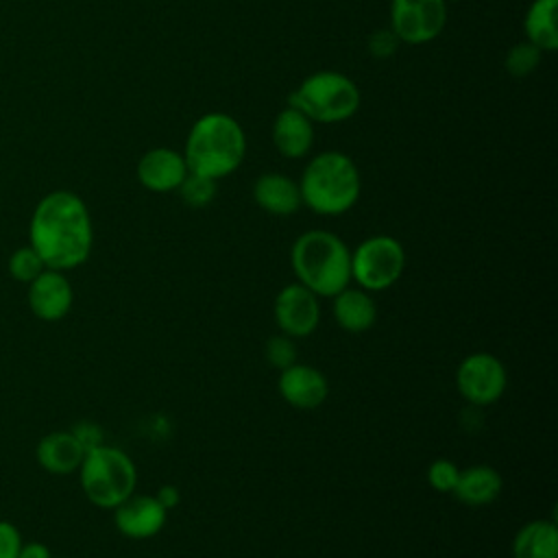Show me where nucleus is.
<instances>
[{"label":"nucleus","mask_w":558,"mask_h":558,"mask_svg":"<svg viewBox=\"0 0 558 558\" xmlns=\"http://www.w3.org/2000/svg\"><path fill=\"white\" fill-rule=\"evenodd\" d=\"M333 305V318L340 329L349 333H362L368 331L377 320V305L371 292L362 288L347 286L336 296H331Z\"/></svg>","instance_id":"obj_17"},{"label":"nucleus","mask_w":558,"mask_h":558,"mask_svg":"<svg viewBox=\"0 0 558 558\" xmlns=\"http://www.w3.org/2000/svg\"><path fill=\"white\" fill-rule=\"evenodd\" d=\"M314 142V124L307 116H303L294 107H286L272 122V144L275 148L288 157L299 159L305 157Z\"/></svg>","instance_id":"obj_16"},{"label":"nucleus","mask_w":558,"mask_h":558,"mask_svg":"<svg viewBox=\"0 0 558 558\" xmlns=\"http://www.w3.org/2000/svg\"><path fill=\"white\" fill-rule=\"evenodd\" d=\"M28 244L46 268L65 272L85 264L94 246V225L85 201L70 190L44 194L28 220Z\"/></svg>","instance_id":"obj_1"},{"label":"nucleus","mask_w":558,"mask_h":558,"mask_svg":"<svg viewBox=\"0 0 558 558\" xmlns=\"http://www.w3.org/2000/svg\"><path fill=\"white\" fill-rule=\"evenodd\" d=\"M264 355H266L268 364H270L272 368H277V371H283V368H288L290 364L299 362V360H296L299 349H296V344H294V338H290V336H286V333H281V331L268 338V342H266V347H264Z\"/></svg>","instance_id":"obj_24"},{"label":"nucleus","mask_w":558,"mask_h":558,"mask_svg":"<svg viewBox=\"0 0 558 558\" xmlns=\"http://www.w3.org/2000/svg\"><path fill=\"white\" fill-rule=\"evenodd\" d=\"M26 301L33 312L44 323H57L68 316L74 303V290L65 272L46 268L26 288Z\"/></svg>","instance_id":"obj_12"},{"label":"nucleus","mask_w":558,"mask_h":558,"mask_svg":"<svg viewBox=\"0 0 558 558\" xmlns=\"http://www.w3.org/2000/svg\"><path fill=\"white\" fill-rule=\"evenodd\" d=\"M460 475V466L449 460V458H436L429 462L427 466V484L436 490V493H453L456 482Z\"/></svg>","instance_id":"obj_25"},{"label":"nucleus","mask_w":558,"mask_h":558,"mask_svg":"<svg viewBox=\"0 0 558 558\" xmlns=\"http://www.w3.org/2000/svg\"><path fill=\"white\" fill-rule=\"evenodd\" d=\"M85 447L74 436L72 429H57L46 434L35 447L37 464L52 475L74 473L85 456Z\"/></svg>","instance_id":"obj_15"},{"label":"nucleus","mask_w":558,"mask_h":558,"mask_svg":"<svg viewBox=\"0 0 558 558\" xmlns=\"http://www.w3.org/2000/svg\"><path fill=\"white\" fill-rule=\"evenodd\" d=\"M244 155V129L235 118L220 111L205 113L192 124L183 150L187 170L214 181L235 172Z\"/></svg>","instance_id":"obj_3"},{"label":"nucleus","mask_w":558,"mask_h":558,"mask_svg":"<svg viewBox=\"0 0 558 558\" xmlns=\"http://www.w3.org/2000/svg\"><path fill=\"white\" fill-rule=\"evenodd\" d=\"M179 194H181L185 205H190V207H205L216 196V181L207 179V177H201V174L187 172V177L179 185Z\"/></svg>","instance_id":"obj_23"},{"label":"nucleus","mask_w":558,"mask_h":558,"mask_svg":"<svg viewBox=\"0 0 558 558\" xmlns=\"http://www.w3.org/2000/svg\"><path fill=\"white\" fill-rule=\"evenodd\" d=\"M155 497H157V501L170 512L172 508H177L179 506V501H181V493H179V488L174 486V484H163V486H159V490L155 493Z\"/></svg>","instance_id":"obj_30"},{"label":"nucleus","mask_w":558,"mask_h":558,"mask_svg":"<svg viewBox=\"0 0 558 558\" xmlns=\"http://www.w3.org/2000/svg\"><path fill=\"white\" fill-rule=\"evenodd\" d=\"M360 190L357 166L340 150L312 157L299 181L301 203L318 216H340L349 211L357 203Z\"/></svg>","instance_id":"obj_4"},{"label":"nucleus","mask_w":558,"mask_h":558,"mask_svg":"<svg viewBox=\"0 0 558 558\" xmlns=\"http://www.w3.org/2000/svg\"><path fill=\"white\" fill-rule=\"evenodd\" d=\"M187 172L190 170L183 153H177L172 148H153L144 153L137 161V181L150 192L179 190Z\"/></svg>","instance_id":"obj_14"},{"label":"nucleus","mask_w":558,"mask_h":558,"mask_svg":"<svg viewBox=\"0 0 558 558\" xmlns=\"http://www.w3.org/2000/svg\"><path fill=\"white\" fill-rule=\"evenodd\" d=\"M501 488L504 477L495 466L471 464L466 469H460L451 495H456V499L466 506H488L501 495Z\"/></svg>","instance_id":"obj_19"},{"label":"nucleus","mask_w":558,"mask_h":558,"mask_svg":"<svg viewBox=\"0 0 558 558\" xmlns=\"http://www.w3.org/2000/svg\"><path fill=\"white\" fill-rule=\"evenodd\" d=\"M78 471V484L89 504L113 510L135 493L137 466L131 456L113 445H96L85 451Z\"/></svg>","instance_id":"obj_5"},{"label":"nucleus","mask_w":558,"mask_h":558,"mask_svg":"<svg viewBox=\"0 0 558 558\" xmlns=\"http://www.w3.org/2000/svg\"><path fill=\"white\" fill-rule=\"evenodd\" d=\"M506 386V366L497 355L488 351L469 353L456 368V388L471 405H493L504 397Z\"/></svg>","instance_id":"obj_8"},{"label":"nucleus","mask_w":558,"mask_h":558,"mask_svg":"<svg viewBox=\"0 0 558 558\" xmlns=\"http://www.w3.org/2000/svg\"><path fill=\"white\" fill-rule=\"evenodd\" d=\"M22 547V536H20V530L0 519V558H17V551Z\"/></svg>","instance_id":"obj_27"},{"label":"nucleus","mask_w":558,"mask_h":558,"mask_svg":"<svg viewBox=\"0 0 558 558\" xmlns=\"http://www.w3.org/2000/svg\"><path fill=\"white\" fill-rule=\"evenodd\" d=\"M253 198L272 216H292L303 205L299 183L279 172L262 174L253 185Z\"/></svg>","instance_id":"obj_18"},{"label":"nucleus","mask_w":558,"mask_h":558,"mask_svg":"<svg viewBox=\"0 0 558 558\" xmlns=\"http://www.w3.org/2000/svg\"><path fill=\"white\" fill-rule=\"evenodd\" d=\"M7 268H9V275H11L15 281L26 283V286H28L39 272L46 270L41 257L37 255V251H35L31 244L15 248V251L11 253V257H9Z\"/></svg>","instance_id":"obj_22"},{"label":"nucleus","mask_w":558,"mask_h":558,"mask_svg":"<svg viewBox=\"0 0 558 558\" xmlns=\"http://www.w3.org/2000/svg\"><path fill=\"white\" fill-rule=\"evenodd\" d=\"M288 107L299 109L312 122H342L360 107L357 85L331 70L310 74L288 98Z\"/></svg>","instance_id":"obj_6"},{"label":"nucleus","mask_w":558,"mask_h":558,"mask_svg":"<svg viewBox=\"0 0 558 558\" xmlns=\"http://www.w3.org/2000/svg\"><path fill=\"white\" fill-rule=\"evenodd\" d=\"M168 521V510L155 495L133 493L120 506L113 508L116 530L131 541H146L157 536Z\"/></svg>","instance_id":"obj_11"},{"label":"nucleus","mask_w":558,"mask_h":558,"mask_svg":"<svg viewBox=\"0 0 558 558\" xmlns=\"http://www.w3.org/2000/svg\"><path fill=\"white\" fill-rule=\"evenodd\" d=\"M275 325L281 333L301 340L316 331L320 323V303L314 292H310L299 281L283 286L272 303Z\"/></svg>","instance_id":"obj_10"},{"label":"nucleus","mask_w":558,"mask_h":558,"mask_svg":"<svg viewBox=\"0 0 558 558\" xmlns=\"http://www.w3.org/2000/svg\"><path fill=\"white\" fill-rule=\"evenodd\" d=\"M279 397L294 410H316L329 397V381L323 371L312 364L294 362L279 371Z\"/></svg>","instance_id":"obj_13"},{"label":"nucleus","mask_w":558,"mask_h":558,"mask_svg":"<svg viewBox=\"0 0 558 558\" xmlns=\"http://www.w3.org/2000/svg\"><path fill=\"white\" fill-rule=\"evenodd\" d=\"M556 7L558 0H534L523 17V31L527 35V41L534 44L541 52H551L558 48Z\"/></svg>","instance_id":"obj_21"},{"label":"nucleus","mask_w":558,"mask_h":558,"mask_svg":"<svg viewBox=\"0 0 558 558\" xmlns=\"http://www.w3.org/2000/svg\"><path fill=\"white\" fill-rule=\"evenodd\" d=\"M538 61H541V50L530 41H521L510 48L506 57V68L512 76H527L530 72H534Z\"/></svg>","instance_id":"obj_26"},{"label":"nucleus","mask_w":558,"mask_h":558,"mask_svg":"<svg viewBox=\"0 0 558 558\" xmlns=\"http://www.w3.org/2000/svg\"><path fill=\"white\" fill-rule=\"evenodd\" d=\"M447 22L445 0H392L390 31L403 44L418 46L436 39Z\"/></svg>","instance_id":"obj_9"},{"label":"nucleus","mask_w":558,"mask_h":558,"mask_svg":"<svg viewBox=\"0 0 558 558\" xmlns=\"http://www.w3.org/2000/svg\"><path fill=\"white\" fill-rule=\"evenodd\" d=\"M512 558H558V525L551 519L521 525L512 538Z\"/></svg>","instance_id":"obj_20"},{"label":"nucleus","mask_w":558,"mask_h":558,"mask_svg":"<svg viewBox=\"0 0 558 558\" xmlns=\"http://www.w3.org/2000/svg\"><path fill=\"white\" fill-rule=\"evenodd\" d=\"M397 44H399V39L395 37V33L390 28H379L368 39V48L375 57H390L395 52Z\"/></svg>","instance_id":"obj_28"},{"label":"nucleus","mask_w":558,"mask_h":558,"mask_svg":"<svg viewBox=\"0 0 558 558\" xmlns=\"http://www.w3.org/2000/svg\"><path fill=\"white\" fill-rule=\"evenodd\" d=\"M290 266L296 281L318 299H331L351 286V251L327 229L301 233L292 242Z\"/></svg>","instance_id":"obj_2"},{"label":"nucleus","mask_w":558,"mask_h":558,"mask_svg":"<svg viewBox=\"0 0 558 558\" xmlns=\"http://www.w3.org/2000/svg\"><path fill=\"white\" fill-rule=\"evenodd\" d=\"M17 558H52V556H50V549L44 543L31 541V543H22V547L17 551Z\"/></svg>","instance_id":"obj_31"},{"label":"nucleus","mask_w":558,"mask_h":558,"mask_svg":"<svg viewBox=\"0 0 558 558\" xmlns=\"http://www.w3.org/2000/svg\"><path fill=\"white\" fill-rule=\"evenodd\" d=\"M403 270L405 251L392 235H371L351 251V283L371 294L392 288Z\"/></svg>","instance_id":"obj_7"},{"label":"nucleus","mask_w":558,"mask_h":558,"mask_svg":"<svg viewBox=\"0 0 558 558\" xmlns=\"http://www.w3.org/2000/svg\"><path fill=\"white\" fill-rule=\"evenodd\" d=\"M72 432H74V436L81 440V445L85 449L102 445V429L96 423H78Z\"/></svg>","instance_id":"obj_29"}]
</instances>
